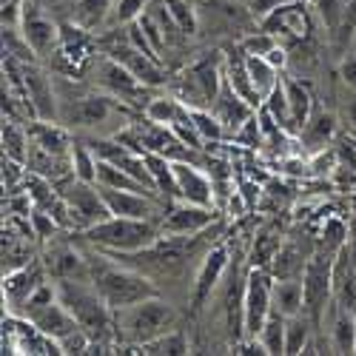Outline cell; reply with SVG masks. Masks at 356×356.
Instances as JSON below:
<instances>
[{"instance_id":"6da1fadb","label":"cell","mask_w":356,"mask_h":356,"mask_svg":"<svg viewBox=\"0 0 356 356\" xmlns=\"http://www.w3.org/2000/svg\"><path fill=\"white\" fill-rule=\"evenodd\" d=\"M88 277H92V285L100 291V296L114 314L157 293L154 285L143 274H137L134 268H129V265L111 262L103 254L88 257Z\"/></svg>"},{"instance_id":"7a4b0ae2","label":"cell","mask_w":356,"mask_h":356,"mask_svg":"<svg viewBox=\"0 0 356 356\" xmlns=\"http://www.w3.org/2000/svg\"><path fill=\"white\" fill-rule=\"evenodd\" d=\"M157 225L152 220H134V217H108L92 228H86L83 236L100 251L111 254H134L152 248L160 236Z\"/></svg>"},{"instance_id":"3957f363","label":"cell","mask_w":356,"mask_h":356,"mask_svg":"<svg viewBox=\"0 0 356 356\" xmlns=\"http://www.w3.org/2000/svg\"><path fill=\"white\" fill-rule=\"evenodd\" d=\"M177 325V311L163 302L160 296H148L143 302H134L123 311H117V328H120V337L131 345H145L168 331H174Z\"/></svg>"},{"instance_id":"277c9868","label":"cell","mask_w":356,"mask_h":356,"mask_svg":"<svg viewBox=\"0 0 356 356\" xmlns=\"http://www.w3.org/2000/svg\"><path fill=\"white\" fill-rule=\"evenodd\" d=\"M57 296H60V302L72 311V316L77 319L80 328L95 339H103L111 328V308L106 305V300L100 296V291L95 285H86V282H77L72 277L60 280L57 285Z\"/></svg>"},{"instance_id":"5b68a950","label":"cell","mask_w":356,"mask_h":356,"mask_svg":"<svg viewBox=\"0 0 356 356\" xmlns=\"http://www.w3.org/2000/svg\"><path fill=\"white\" fill-rule=\"evenodd\" d=\"M222 86V57H202L177 80V100L188 108H211Z\"/></svg>"},{"instance_id":"8992f818","label":"cell","mask_w":356,"mask_h":356,"mask_svg":"<svg viewBox=\"0 0 356 356\" xmlns=\"http://www.w3.org/2000/svg\"><path fill=\"white\" fill-rule=\"evenodd\" d=\"M120 114L123 108L114 106L111 95H77L72 100L60 97V120L74 129H103Z\"/></svg>"},{"instance_id":"52a82bcc","label":"cell","mask_w":356,"mask_h":356,"mask_svg":"<svg viewBox=\"0 0 356 356\" xmlns=\"http://www.w3.org/2000/svg\"><path fill=\"white\" fill-rule=\"evenodd\" d=\"M60 194L69 202V211L74 217V228H80V231H86V228H92V225H97V222L111 217L97 183H83V180L74 177L69 186H63Z\"/></svg>"},{"instance_id":"ba28073f","label":"cell","mask_w":356,"mask_h":356,"mask_svg":"<svg viewBox=\"0 0 356 356\" xmlns=\"http://www.w3.org/2000/svg\"><path fill=\"white\" fill-rule=\"evenodd\" d=\"M95 80L97 86H103V92L111 95L114 100H123V103H140L145 95V83H140L123 63H117L111 54L97 57L95 63Z\"/></svg>"},{"instance_id":"9c48e42d","label":"cell","mask_w":356,"mask_h":356,"mask_svg":"<svg viewBox=\"0 0 356 356\" xmlns=\"http://www.w3.org/2000/svg\"><path fill=\"white\" fill-rule=\"evenodd\" d=\"M271 285H268V274L265 271H251L248 274V285H245V300H243V328L248 339H257L265 319L271 316L274 302H271Z\"/></svg>"},{"instance_id":"30bf717a","label":"cell","mask_w":356,"mask_h":356,"mask_svg":"<svg viewBox=\"0 0 356 356\" xmlns=\"http://www.w3.org/2000/svg\"><path fill=\"white\" fill-rule=\"evenodd\" d=\"M331 282H334L331 259L325 254L311 257L302 271V291H305V314L314 325H319V319H322V308H325V300H328Z\"/></svg>"},{"instance_id":"8fae6325","label":"cell","mask_w":356,"mask_h":356,"mask_svg":"<svg viewBox=\"0 0 356 356\" xmlns=\"http://www.w3.org/2000/svg\"><path fill=\"white\" fill-rule=\"evenodd\" d=\"M17 32L23 35V40L32 46V51L38 57H51V51L60 43V29H57L38 6H23L20 9V23Z\"/></svg>"},{"instance_id":"7c38bea8","label":"cell","mask_w":356,"mask_h":356,"mask_svg":"<svg viewBox=\"0 0 356 356\" xmlns=\"http://www.w3.org/2000/svg\"><path fill=\"white\" fill-rule=\"evenodd\" d=\"M171 171H174V183H177V194H180V200L214 209L217 191H214V183H211L209 174L200 171L197 165H191L188 160H171Z\"/></svg>"},{"instance_id":"4fadbf2b","label":"cell","mask_w":356,"mask_h":356,"mask_svg":"<svg viewBox=\"0 0 356 356\" xmlns=\"http://www.w3.org/2000/svg\"><path fill=\"white\" fill-rule=\"evenodd\" d=\"M106 54H111L117 63H123V66H126L140 83H145L148 88H157V86L165 83V69L160 66L157 57L140 51V49L131 46L129 40H126V43H111V46L106 49Z\"/></svg>"},{"instance_id":"5bb4252c","label":"cell","mask_w":356,"mask_h":356,"mask_svg":"<svg viewBox=\"0 0 356 356\" xmlns=\"http://www.w3.org/2000/svg\"><path fill=\"white\" fill-rule=\"evenodd\" d=\"M103 200L108 205L111 217H134V220H154L160 214L157 209V197L152 194H140V191H123V188H108L100 186Z\"/></svg>"},{"instance_id":"9a60e30c","label":"cell","mask_w":356,"mask_h":356,"mask_svg":"<svg viewBox=\"0 0 356 356\" xmlns=\"http://www.w3.org/2000/svg\"><path fill=\"white\" fill-rule=\"evenodd\" d=\"M214 222V209L209 205H194V202H180L174 205L168 211V217L163 220V234H171V236H194L200 231H205Z\"/></svg>"},{"instance_id":"2e32d148","label":"cell","mask_w":356,"mask_h":356,"mask_svg":"<svg viewBox=\"0 0 356 356\" xmlns=\"http://www.w3.org/2000/svg\"><path fill=\"white\" fill-rule=\"evenodd\" d=\"M29 322H32V328H38L40 334H46L49 339H54V342H63L66 337H72L74 331H80V325H77V319L72 316V311L60 302V296H57L54 302H49V305H43V308H38L32 316H26Z\"/></svg>"},{"instance_id":"e0dca14e","label":"cell","mask_w":356,"mask_h":356,"mask_svg":"<svg viewBox=\"0 0 356 356\" xmlns=\"http://www.w3.org/2000/svg\"><path fill=\"white\" fill-rule=\"evenodd\" d=\"M211 111L220 117V123L228 129V131H240L251 117H254V106L236 92V88L225 80V74H222V86H220V95H217V100H214V106H211Z\"/></svg>"},{"instance_id":"ac0fdd59","label":"cell","mask_w":356,"mask_h":356,"mask_svg":"<svg viewBox=\"0 0 356 356\" xmlns=\"http://www.w3.org/2000/svg\"><path fill=\"white\" fill-rule=\"evenodd\" d=\"M43 282L46 280H43L40 265H20V268L9 271L6 280H3V296H6V302L12 305V311L23 314V305L29 302V296H32Z\"/></svg>"},{"instance_id":"d6986e66","label":"cell","mask_w":356,"mask_h":356,"mask_svg":"<svg viewBox=\"0 0 356 356\" xmlns=\"http://www.w3.org/2000/svg\"><path fill=\"white\" fill-rule=\"evenodd\" d=\"M29 140H32V145L43 148V152L49 154H57V157H72V137L63 126H57V120H38L29 126Z\"/></svg>"},{"instance_id":"ffe728a7","label":"cell","mask_w":356,"mask_h":356,"mask_svg":"<svg viewBox=\"0 0 356 356\" xmlns=\"http://www.w3.org/2000/svg\"><path fill=\"white\" fill-rule=\"evenodd\" d=\"M222 74H225V80L240 92L254 108L257 106H262V97H259V92H257V86H254V80H251V74H248V66H245V57H236L234 51L231 54H225L222 57Z\"/></svg>"},{"instance_id":"44dd1931","label":"cell","mask_w":356,"mask_h":356,"mask_svg":"<svg viewBox=\"0 0 356 356\" xmlns=\"http://www.w3.org/2000/svg\"><path fill=\"white\" fill-rule=\"evenodd\" d=\"M334 129H337V120H334V114H328L325 108H314L311 117H308V123L300 129L305 145H308V152H319V148L328 145V140L334 137Z\"/></svg>"},{"instance_id":"7402d4cb","label":"cell","mask_w":356,"mask_h":356,"mask_svg":"<svg viewBox=\"0 0 356 356\" xmlns=\"http://www.w3.org/2000/svg\"><path fill=\"white\" fill-rule=\"evenodd\" d=\"M274 311H280L282 316H296L300 311H305V291H302V280H280L274 293H271Z\"/></svg>"},{"instance_id":"603a6c76","label":"cell","mask_w":356,"mask_h":356,"mask_svg":"<svg viewBox=\"0 0 356 356\" xmlns=\"http://www.w3.org/2000/svg\"><path fill=\"white\" fill-rule=\"evenodd\" d=\"M285 92H288V106H291L293 129L300 131V129L308 123L311 111H314V97H311V92H308L302 83H296V80H291V77H285Z\"/></svg>"},{"instance_id":"cb8c5ba5","label":"cell","mask_w":356,"mask_h":356,"mask_svg":"<svg viewBox=\"0 0 356 356\" xmlns=\"http://www.w3.org/2000/svg\"><path fill=\"white\" fill-rule=\"evenodd\" d=\"M245 66H248V74H251L257 92H259V97L265 103V97L271 95V88L280 83L277 66L271 60H265V57H259V54H245Z\"/></svg>"},{"instance_id":"d4e9b609","label":"cell","mask_w":356,"mask_h":356,"mask_svg":"<svg viewBox=\"0 0 356 356\" xmlns=\"http://www.w3.org/2000/svg\"><path fill=\"white\" fill-rule=\"evenodd\" d=\"M222 268H225V251H222V248H214L209 257H205V265H202L200 280H197V293H194V302H197V305H200L205 296H209V291L217 285Z\"/></svg>"},{"instance_id":"484cf974","label":"cell","mask_w":356,"mask_h":356,"mask_svg":"<svg viewBox=\"0 0 356 356\" xmlns=\"http://www.w3.org/2000/svg\"><path fill=\"white\" fill-rule=\"evenodd\" d=\"M305 265H308V259H302L300 251H296L293 245H285V248H280V251L274 254L271 271H274L277 280H296V277H302Z\"/></svg>"},{"instance_id":"4316f807","label":"cell","mask_w":356,"mask_h":356,"mask_svg":"<svg viewBox=\"0 0 356 356\" xmlns=\"http://www.w3.org/2000/svg\"><path fill=\"white\" fill-rule=\"evenodd\" d=\"M72 177L83 183H97V154L92 145L74 143L72 148Z\"/></svg>"},{"instance_id":"83f0119b","label":"cell","mask_w":356,"mask_h":356,"mask_svg":"<svg viewBox=\"0 0 356 356\" xmlns=\"http://www.w3.org/2000/svg\"><path fill=\"white\" fill-rule=\"evenodd\" d=\"M262 106L271 111V117L280 123L282 131H296V129H293V120H291V106H288V92H285V77H280V83L271 88V95L265 97Z\"/></svg>"},{"instance_id":"f1b7e54d","label":"cell","mask_w":356,"mask_h":356,"mask_svg":"<svg viewBox=\"0 0 356 356\" xmlns=\"http://www.w3.org/2000/svg\"><path fill=\"white\" fill-rule=\"evenodd\" d=\"M111 12V0H77L74 6V23L83 29H97Z\"/></svg>"},{"instance_id":"f546056e","label":"cell","mask_w":356,"mask_h":356,"mask_svg":"<svg viewBox=\"0 0 356 356\" xmlns=\"http://www.w3.org/2000/svg\"><path fill=\"white\" fill-rule=\"evenodd\" d=\"M285 319L288 316H282L280 311H271V316L262 325L257 339L262 342V348L268 353H285Z\"/></svg>"},{"instance_id":"4dcf8cb0","label":"cell","mask_w":356,"mask_h":356,"mask_svg":"<svg viewBox=\"0 0 356 356\" xmlns=\"http://www.w3.org/2000/svg\"><path fill=\"white\" fill-rule=\"evenodd\" d=\"M29 145H32V140H29V131H23L17 123L6 120V123H3V154L26 165V160H29Z\"/></svg>"},{"instance_id":"1f68e13d","label":"cell","mask_w":356,"mask_h":356,"mask_svg":"<svg viewBox=\"0 0 356 356\" xmlns=\"http://www.w3.org/2000/svg\"><path fill=\"white\" fill-rule=\"evenodd\" d=\"M183 111V103L177 100V97H154V100H148L145 103V117L152 123H160V126H168L177 120V114Z\"/></svg>"},{"instance_id":"d6a6232c","label":"cell","mask_w":356,"mask_h":356,"mask_svg":"<svg viewBox=\"0 0 356 356\" xmlns=\"http://www.w3.org/2000/svg\"><path fill=\"white\" fill-rule=\"evenodd\" d=\"M308 314H296L285 319V353H302V348L308 345Z\"/></svg>"},{"instance_id":"836d02e7","label":"cell","mask_w":356,"mask_h":356,"mask_svg":"<svg viewBox=\"0 0 356 356\" xmlns=\"http://www.w3.org/2000/svg\"><path fill=\"white\" fill-rule=\"evenodd\" d=\"M49 271L57 277V280H66V277H74V274H83L88 271L80 254L77 251H69V248H60V251H54L51 254V262H49Z\"/></svg>"},{"instance_id":"e575fe53","label":"cell","mask_w":356,"mask_h":356,"mask_svg":"<svg viewBox=\"0 0 356 356\" xmlns=\"http://www.w3.org/2000/svg\"><path fill=\"white\" fill-rule=\"evenodd\" d=\"M165 6L171 12V17L177 20V26L183 29V35L191 38L197 32V26H200V15H197L191 0H165Z\"/></svg>"},{"instance_id":"d590c367","label":"cell","mask_w":356,"mask_h":356,"mask_svg":"<svg viewBox=\"0 0 356 356\" xmlns=\"http://www.w3.org/2000/svg\"><path fill=\"white\" fill-rule=\"evenodd\" d=\"M334 348H337V353H356V319H353L348 311L337 319Z\"/></svg>"},{"instance_id":"8d00e7d4","label":"cell","mask_w":356,"mask_h":356,"mask_svg":"<svg viewBox=\"0 0 356 356\" xmlns=\"http://www.w3.org/2000/svg\"><path fill=\"white\" fill-rule=\"evenodd\" d=\"M186 350H188V342L180 331H168L143 345V353H186Z\"/></svg>"},{"instance_id":"74e56055","label":"cell","mask_w":356,"mask_h":356,"mask_svg":"<svg viewBox=\"0 0 356 356\" xmlns=\"http://www.w3.org/2000/svg\"><path fill=\"white\" fill-rule=\"evenodd\" d=\"M316 3V12L322 17V23L328 26V32L337 35V29L345 17V9H348V0H314Z\"/></svg>"},{"instance_id":"f35d334b","label":"cell","mask_w":356,"mask_h":356,"mask_svg":"<svg viewBox=\"0 0 356 356\" xmlns=\"http://www.w3.org/2000/svg\"><path fill=\"white\" fill-rule=\"evenodd\" d=\"M148 9V0H117L114 3V23H134Z\"/></svg>"},{"instance_id":"ab89813d","label":"cell","mask_w":356,"mask_h":356,"mask_svg":"<svg viewBox=\"0 0 356 356\" xmlns=\"http://www.w3.org/2000/svg\"><path fill=\"white\" fill-rule=\"evenodd\" d=\"M277 46H280V43H277V38H274L271 32H257V35H248V38L243 40L245 54H259V57H268Z\"/></svg>"},{"instance_id":"60d3db41","label":"cell","mask_w":356,"mask_h":356,"mask_svg":"<svg viewBox=\"0 0 356 356\" xmlns=\"http://www.w3.org/2000/svg\"><path fill=\"white\" fill-rule=\"evenodd\" d=\"M29 220H32V225H35V236H38V240H49V236H54L57 225H60V222H57L43 209H32V211H29Z\"/></svg>"},{"instance_id":"b9f144b4","label":"cell","mask_w":356,"mask_h":356,"mask_svg":"<svg viewBox=\"0 0 356 356\" xmlns=\"http://www.w3.org/2000/svg\"><path fill=\"white\" fill-rule=\"evenodd\" d=\"M339 74H342V80H345V86L350 88V92H356V51H350L342 60Z\"/></svg>"},{"instance_id":"7bdbcfd3","label":"cell","mask_w":356,"mask_h":356,"mask_svg":"<svg viewBox=\"0 0 356 356\" xmlns=\"http://www.w3.org/2000/svg\"><path fill=\"white\" fill-rule=\"evenodd\" d=\"M280 3H282V0H251L248 9H251V15H257L262 20V17H268Z\"/></svg>"},{"instance_id":"ee69618b","label":"cell","mask_w":356,"mask_h":356,"mask_svg":"<svg viewBox=\"0 0 356 356\" xmlns=\"http://www.w3.org/2000/svg\"><path fill=\"white\" fill-rule=\"evenodd\" d=\"M342 117H345V126L356 134V92H353V97L345 103V108H342Z\"/></svg>"},{"instance_id":"f6af8a7d","label":"cell","mask_w":356,"mask_h":356,"mask_svg":"<svg viewBox=\"0 0 356 356\" xmlns=\"http://www.w3.org/2000/svg\"><path fill=\"white\" fill-rule=\"evenodd\" d=\"M350 49L356 51V32H353V40H350Z\"/></svg>"}]
</instances>
